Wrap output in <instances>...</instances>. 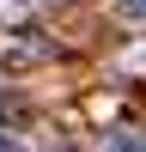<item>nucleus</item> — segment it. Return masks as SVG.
Returning <instances> with one entry per match:
<instances>
[{"mask_svg": "<svg viewBox=\"0 0 146 152\" xmlns=\"http://www.w3.org/2000/svg\"><path fill=\"white\" fill-rule=\"evenodd\" d=\"M110 152H146V134H128V128L110 134Z\"/></svg>", "mask_w": 146, "mask_h": 152, "instance_id": "nucleus-2", "label": "nucleus"}, {"mask_svg": "<svg viewBox=\"0 0 146 152\" xmlns=\"http://www.w3.org/2000/svg\"><path fill=\"white\" fill-rule=\"evenodd\" d=\"M116 6V18H128V24H146V0H110Z\"/></svg>", "mask_w": 146, "mask_h": 152, "instance_id": "nucleus-1", "label": "nucleus"}]
</instances>
